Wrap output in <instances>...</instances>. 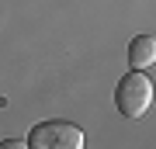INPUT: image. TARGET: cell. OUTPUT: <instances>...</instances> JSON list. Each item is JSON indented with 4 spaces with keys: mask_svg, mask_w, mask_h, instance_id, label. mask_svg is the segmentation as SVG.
I'll return each mask as SVG.
<instances>
[{
    "mask_svg": "<svg viewBox=\"0 0 156 149\" xmlns=\"http://www.w3.org/2000/svg\"><path fill=\"white\" fill-rule=\"evenodd\" d=\"M115 104H118V111H122L125 118H142L146 111H149V104H153L149 76H146L142 69L125 73V76L118 80V87H115Z\"/></svg>",
    "mask_w": 156,
    "mask_h": 149,
    "instance_id": "6da1fadb",
    "label": "cell"
},
{
    "mask_svg": "<svg viewBox=\"0 0 156 149\" xmlns=\"http://www.w3.org/2000/svg\"><path fill=\"white\" fill-rule=\"evenodd\" d=\"M83 142H87L83 128L73 122H38L28 132L31 149H83Z\"/></svg>",
    "mask_w": 156,
    "mask_h": 149,
    "instance_id": "7a4b0ae2",
    "label": "cell"
},
{
    "mask_svg": "<svg viewBox=\"0 0 156 149\" xmlns=\"http://www.w3.org/2000/svg\"><path fill=\"white\" fill-rule=\"evenodd\" d=\"M128 62H132V69H146L156 62V38L153 35H135L128 42Z\"/></svg>",
    "mask_w": 156,
    "mask_h": 149,
    "instance_id": "3957f363",
    "label": "cell"
},
{
    "mask_svg": "<svg viewBox=\"0 0 156 149\" xmlns=\"http://www.w3.org/2000/svg\"><path fill=\"white\" fill-rule=\"evenodd\" d=\"M0 149H31L24 139H0Z\"/></svg>",
    "mask_w": 156,
    "mask_h": 149,
    "instance_id": "277c9868",
    "label": "cell"
}]
</instances>
